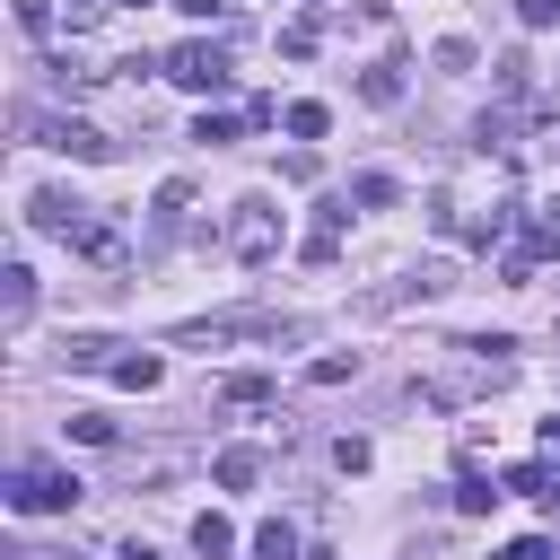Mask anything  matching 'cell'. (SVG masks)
<instances>
[{
	"label": "cell",
	"instance_id": "6da1fadb",
	"mask_svg": "<svg viewBox=\"0 0 560 560\" xmlns=\"http://www.w3.org/2000/svg\"><path fill=\"white\" fill-rule=\"evenodd\" d=\"M79 499H88V481L61 472V464H18L9 472V508L18 516H52V508H79Z\"/></svg>",
	"mask_w": 560,
	"mask_h": 560
},
{
	"label": "cell",
	"instance_id": "7a4b0ae2",
	"mask_svg": "<svg viewBox=\"0 0 560 560\" xmlns=\"http://www.w3.org/2000/svg\"><path fill=\"white\" fill-rule=\"evenodd\" d=\"M219 245H228L236 262H271V254H280V210H271L262 192H245V201L228 210V228H219Z\"/></svg>",
	"mask_w": 560,
	"mask_h": 560
},
{
	"label": "cell",
	"instance_id": "3957f363",
	"mask_svg": "<svg viewBox=\"0 0 560 560\" xmlns=\"http://www.w3.org/2000/svg\"><path fill=\"white\" fill-rule=\"evenodd\" d=\"M306 324H271V315H210V324H184L175 350H228V341H298Z\"/></svg>",
	"mask_w": 560,
	"mask_h": 560
},
{
	"label": "cell",
	"instance_id": "277c9868",
	"mask_svg": "<svg viewBox=\"0 0 560 560\" xmlns=\"http://www.w3.org/2000/svg\"><path fill=\"white\" fill-rule=\"evenodd\" d=\"M18 131L44 140V149H61V158H114V140H105L96 122H70V114H35V105H18Z\"/></svg>",
	"mask_w": 560,
	"mask_h": 560
},
{
	"label": "cell",
	"instance_id": "5b68a950",
	"mask_svg": "<svg viewBox=\"0 0 560 560\" xmlns=\"http://www.w3.org/2000/svg\"><path fill=\"white\" fill-rule=\"evenodd\" d=\"M166 79L192 88V96H219L228 88V44H175L166 52Z\"/></svg>",
	"mask_w": 560,
	"mask_h": 560
},
{
	"label": "cell",
	"instance_id": "8992f818",
	"mask_svg": "<svg viewBox=\"0 0 560 560\" xmlns=\"http://www.w3.org/2000/svg\"><path fill=\"white\" fill-rule=\"evenodd\" d=\"M26 219H35V228H44V236H61V245H79V236H88V219H96V210H88V201H79V192H61V184H44V192H35V201H26Z\"/></svg>",
	"mask_w": 560,
	"mask_h": 560
},
{
	"label": "cell",
	"instance_id": "52a82bcc",
	"mask_svg": "<svg viewBox=\"0 0 560 560\" xmlns=\"http://www.w3.org/2000/svg\"><path fill=\"white\" fill-rule=\"evenodd\" d=\"M79 254H88L96 271H122V262H131V245H122V228H114V219H88V236H79Z\"/></svg>",
	"mask_w": 560,
	"mask_h": 560
},
{
	"label": "cell",
	"instance_id": "ba28073f",
	"mask_svg": "<svg viewBox=\"0 0 560 560\" xmlns=\"http://www.w3.org/2000/svg\"><path fill=\"white\" fill-rule=\"evenodd\" d=\"M254 472H262V446H219L210 455V481L219 490H254Z\"/></svg>",
	"mask_w": 560,
	"mask_h": 560
},
{
	"label": "cell",
	"instance_id": "9c48e42d",
	"mask_svg": "<svg viewBox=\"0 0 560 560\" xmlns=\"http://www.w3.org/2000/svg\"><path fill=\"white\" fill-rule=\"evenodd\" d=\"M0 315H9V332L35 315V271H26V262H9V271H0Z\"/></svg>",
	"mask_w": 560,
	"mask_h": 560
},
{
	"label": "cell",
	"instance_id": "30bf717a",
	"mask_svg": "<svg viewBox=\"0 0 560 560\" xmlns=\"http://www.w3.org/2000/svg\"><path fill=\"white\" fill-rule=\"evenodd\" d=\"M158 376H166V359H158V350H131V359H114V385H131V394H158Z\"/></svg>",
	"mask_w": 560,
	"mask_h": 560
},
{
	"label": "cell",
	"instance_id": "8fae6325",
	"mask_svg": "<svg viewBox=\"0 0 560 560\" xmlns=\"http://www.w3.org/2000/svg\"><path fill=\"white\" fill-rule=\"evenodd\" d=\"M114 350H122V341H105V332H70V341H61L70 368H114Z\"/></svg>",
	"mask_w": 560,
	"mask_h": 560
},
{
	"label": "cell",
	"instance_id": "7c38bea8",
	"mask_svg": "<svg viewBox=\"0 0 560 560\" xmlns=\"http://www.w3.org/2000/svg\"><path fill=\"white\" fill-rule=\"evenodd\" d=\"M192 551H201V560H228V551H236V525H228V516H192Z\"/></svg>",
	"mask_w": 560,
	"mask_h": 560
},
{
	"label": "cell",
	"instance_id": "4fadbf2b",
	"mask_svg": "<svg viewBox=\"0 0 560 560\" xmlns=\"http://www.w3.org/2000/svg\"><path fill=\"white\" fill-rule=\"evenodd\" d=\"M280 122H289V140H324V131H332V114H324L315 96H298V105H289Z\"/></svg>",
	"mask_w": 560,
	"mask_h": 560
},
{
	"label": "cell",
	"instance_id": "5bb4252c",
	"mask_svg": "<svg viewBox=\"0 0 560 560\" xmlns=\"http://www.w3.org/2000/svg\"><path fill=\"white\" fill-rule=\"evenodd\" d=\"M219 402H245V411H262V402H271V376H219Z\"/></svg>",
	"mask_w": 560,
	"mask_h": 560
},
{
	"label": "cell",
	"instance_id": "9a60e30c",
	"mask_svg": "<svg viewBox=\"0 0 560 560\" xmlns=\"http://www.w3.org/2000/svg\"><path fill=\"white\" fill-rule=\"evenodd\" d=\"M254 560H298V534L271 516V525H254Z\"/></svg>",
	"mask_w": 560,
	"mask_h": 560
},
{
	"label": "cell",
	"instance_id": "2e32d148",
	"mask_svg": "<svg viewBox=\"0 0 560 560\" xmlns=\"http://www.w3.org/2000/svg\"><path fill=\"white\" fill-rule=\"evenodd\" d=\"M315 44H324V18H298V26H280V52H289V61H306Z\"/></svg>",
	"mask_w": 560,
	"mask_h": 560
},
{
	"label": "cell",
	"instance_id": "e0dca14e",
	"mask_svg": "<svg viewBox=\"0 0 560 560\" xmlns=\"http://www.w3.org/2000/svg\"><path fill=\"white\" fill-rule=\"evenodd\" d=\"M472 140H481V149H516V114H508V105H499V114H481V122H472Z\"/></svg>",
	"mask_w": 560,
	"mask_h": 560
},
{
	"label": "cell",
	"instance_id": "ac0fdd59",
	"mask_svg": "<svg viewBox=\"0 0 560 560\" xmlns=\"http://www.w3.org/2000/svg\"><path fill=\"white\" fill-rule=\"evenodd\" d=\"M350 201H359V210H385V201H394V175H376V166L350 175Z\"/></svg>",
	"mask_w": 560,
	"mask_h": 560
},
{
	"label": "cell",
	"instance_id": "d6986e66",
	"mask_svg": "<svg viewBox=\"0 0 560 560\" xmlns=\"http://www.w3.org/2000/svg\"><path fill=\"white\" fill-rule=\"evenodd\" d=\"M350 376H359V350H350V359L332 350V359H315V376H306V385H324V394H332V385H350Z\"/></svg>",
	"mask_w": 560,
	"mask_h": 560
},
{
	"label": "cell",
	"instance_id": "ffe728a7",
	"mask_svg": "<svg viewBox=\"0 0 560 560\" xmlns=\"http://www.w3.org/2000/svg\"><path fill=\"white\" fill-rule=\"evenodd\" d=\"M70 438H79V446H114V420H105V411H70Z\"/></svg>",
	"mask_w": 560,
	"mask_h": 560
},
{
	"label": "cell",
	"instance_id": "44dd1931",
	"mask_svg": "<svg viewBox=\"0 0 560 560\" xmlns=\"http://www.w3.org/2000/svg\"><path fill=\"white\" fill-rule=\"evenodd\" d=\"M490 499H508V490H490V481H481V472H464V481H455V508H464V516H481V508H490Z\"/></svg>",
	"mask_w": 560,
	"mask_h": 560
},
{
	"label": "cell",
	"instance_id": "7402d4cb",
	"mask_svg": "<svg viewBox=\"0 0 560 560\" xmlns=\"http://www.w3.org/2000/svg\"><path fill=\"white\" fill-rule=\"evenodd\" d=\"M359 96H368V105H394V96H402V70H368Z\"/></svg>",
	"mask_w": 560,
	"mask_h": 560
},
{
	"label": "cell",
	"instance_id": "603a6c76",
	"mask_svg": "<svg viewBox=\"0 0 560 560\" xmlns=\"http://www.w3.org/2000/svg\"><path fill=\"white\" fill-rule=\"evenodd\" d=\"M192 210V184H158V228H175Z\"/></svg>",
	"mask_w": 560,
	"mask_h": 560
},
{
	"label": "cell",
	"instance_id": "cb8c5ba5",
	"mask_svg": "<svg viewBox=\"0 0 560 560\" xmlns=\"http://www.w3.org/2000/svg\"><path fill=\"white\" fill-rule=\"evenodd\" d=\"M192 140H201V149H228V140H236V122H228V114H201V122H192Z\"/></svg>",
	"mask_w": 560,
	"mask_h": 560
},
{
	"label": "cell",
	"instance_id": "d4e9b609",
	"mask_svg": "<svg viewBox=\"0 0 560 560\" xmlns=\"http://www.w3.org/2000/svg\"><path fill=\"white\" fill-rule=\"evenodd\" d=\"M490 560H551V542H542V534H516V542H499Z\"/></svg>",
	"mask_w": 560,
	"mask_h": 560
},
{
	"label": "cell",
	"instance_id": "484cf974",
	"mask_svg": "<svg viewBox=\"0 0 560 560\" xmlns=\"http://www.w3.org/2000/svg\"><path fill=\"white\" fill-rule=\"evenodd\" d=\"M332 464L341 472H368V438H332Z\"/></svg>",
	"mask_w": 560,
	"mask_h": 560
},
{
	"label": "cell",
	"instance_id": "4316f807",
	"mask_svg": "<svg viewBox=\"0 0 560 560\" xmlns=\"http://www.w3.org/2000/svg\"><path fill=\"white\" fill-rule=\"evenodd\" d=\"M18 26H26V35H44V26H52V0H18Z\"/></svg>",
	"mask_w": 560,
	"mask_h": 560
},
{
	"label": "cell",
	"instance_id": "83f0119b",
	"mask_svg": "<svg viewBox=\"0 0 560 560\" xmlns=\"http://www.w3.org/2000/svg\"><path fill=\"white\" fill-rule=\"evenodd\" d=\"M516 18H525V26H551V18H560V0H516Z\"/></svg>",
	"mask_w": 560,
	"mask_h": 560
},
{
	"label": "cell",
	"instance_id": "f1b7e54d",
	"mask_svg": "<svg viewBox=\"0 0 560 560\" xmlns=\"http://www.w3.org/2000/svg\"><path fill=\"white\" fill-rule=\"evenodd\" d=\"M61 9H70V26H96V18L114 9V0H61Z\"/></svg>",
	"mask_w": 560,
	"mask_h": 560
},
{
	"label": "cell",
	"instance_id": "f546056e",
	"mask_svg": "<svg viewBox=\"0 0 560 560\" xmlns=\"http://www.w3.org/2000/svg\"><path fill=\"white\" fill-rule=\"evenodd\" d=\"M175 9H184V18H219L228 0H175Z\"/></svg>",
	"mask_w": 560,
	"mask_h": 560
},
{
	"label": "cell",
	"instance_id": "4dcf8cb0",
	"mask_svg": "<svg viewBox=\"0 0 560 560\" xmlns=\"http://www.w3.org/2000/svg\"><path fill=\"white\" fill-rule=\"evenodd\" d=\"M114 560H158V551H149V542H122V551H114Z\"/></svg>",
	"mask_w": 560,
	"mask_h": 560
},
{
	"label": "cell",
	"instance_id": "1f68e13d",
	"mask_svg": "<svg viewBox=\"0 0 560 560\" xmlns=\"http://www.w3.org/2000/svg\"><path fill=\"white\" fill-rule=\"evenodd\" d=\"M9 560H79V551H9Z\"/></svg>",
	"mask_w": 560,
	"mask_h": 560
},
{
	"label": "cell",
	"instance_id": "d6a6232c",
	"mask_svg": "<svg viewBox=\"0 0 560 560\" xmlns=\"http://www.w3.org/2000/svg\"><path fill=\"white\" fill-rule=\"evenodd\" d=\"M542 228H551V236H560V201H551V210H542Z\"/></svg>",
	"mask_w": 560,
	"mask_h": 560
},
{
	"label": "cell",
	"instance_id": "836d02e7",
	"mask_svg": "<svg viewBox=\"0 0 560 560\" xmlns=\"http://www.w3.org/2000/svg\"><path fill=\"white\" fill-rule=\"evenodd\" d=\"M140 9H149V0H140Z\"/></svg>",
	"mask_w": 560,
	"mask_h": 560
}]
</instances>
